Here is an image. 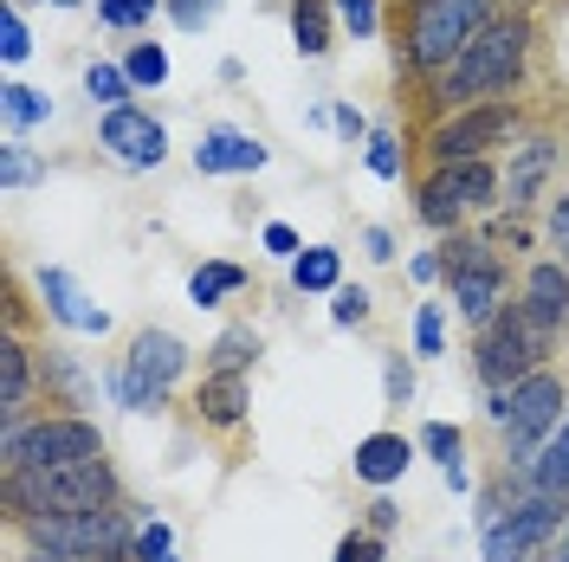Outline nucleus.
Wrapping results in <instances>:
<instances>
[{
	"mask_svg": "<svg viewBox=\"0 0 569 562\" xmlns=\"http://www.w3.org/2000/svg\"><path fill=\"white\" fill-rule=\"evenodd\" d=\"M525 66H531V20L505 13V20H492V27L472 39L453 66L427 84V91H433V110H440V117H453V110L511 98V91L525 84Z\"/></svg>",
	"mask_w": 569,
	"mask_h": 562,
	"instance_id": "obj_1",
	"label": "nucleus"
},
{
	"mask_svg": "<svg viewBox=\"0 0 569 562\" xmlns=\"http://www.w3.org/2000/svg\"><path fill=\"white\" fill-rule=\"evenodd\" d=\"M0 498H7V524L27 530L39 518L123 504V479L104 453V459H78V465H46V472H0Z\"/></svg>",
	"mask_w": 569,
	"mask_h": 562,
	"instance_id": "obj_2",
	"label": "nucleus"
},
{
	"mask_svg": "<svg viewBox=\"0 0 569 562\" xmlns=\"http://www.w3.org/2000/svg\"><path fill=\"white\" fill-rule=\"evenodd\" d=\"M569 414V388L563 375L543 362L537 375H525L518 388H505V394H486V421L498 426V446H505V465H531L543 453V440L563 426Z\"/></svg>",
	"mask_w": 569,
	"mask_h": 562,
	"instance_id": "obj_3",
	"label": "nucleus"
},
{
	"mask_svg": "<svg viewBox=\"0 0 569 562\" xmlns=\"http://www.w3.org/2000/svg\"><path fill=\"white\" fill-rule=\"evenodd\" d=\"M188 362H194V350L181 343L176 330L142 323L137 337H130V350H123V362L110 369L104 382H110V394H117L123 414H162L169 394H176V382L188 375Z\"/></svg>",
	"mask_w": 569,
	"mask_h": 562,
	"instance_id": "obj_4",
	"label": "nucleus"
},
{
	"mask_svg": "<svg viewBox=\"0 0 569 562\" xmlns=\"http://www.w3.org/2000/svg\"><path fill=\"white\" fill-rule=\"evenodd\" d=\"M440 265H447V304L460 311L466 330H486L511 304V265L498 259L486 233H447Z\"/></svg>",
	"mask_w": 569,
	"mask_h": 562,
	"instance_id": "obj_5",
	"label": "nucleus"
},
{
	"mask_svg": "<svg viewBox=\"0 0 569 562\" xmlns=\"http://www.w3.org/2000/svg\"><path fill=\"white\" fill-rule=\"evenodd\" d=\"M104 459V426L91 414H39V421H0V472H46Z\"/></svg>",
	"mask_w": 569,
	"mask_h": 562,
	"instance_id": "obj_6",
	"label": "nucleus"
},
{
	"mask_svg": "<svg viewBox=\"0 0 569 562\" xmlns=\"http://www.w3.org/2000/svg\"><path fill=\"white\" fill-rule=\"evenodd\" d=\"M492 20H498L492 0H415L401 59H408V71H421V78H440Z\"/></svg>",
	"mask_w": 569,
	"mask_h": 562,
	"instance_id": "obj_7",
	"label": "nucleus"
},
{
	"mask_svg": "<svg viewBox=\"0 0 569 562\" xmlns=\"http://www.w3.org/2000/svg\"><path fill=\"white\" fill-rule=\"evenodd\" d=\"M498 194H505V175L492 169V155H479V162H447V169H427L421 175L415 213H421V227H433V233H460L472 213L505 208Z\"/></svg>",
	"mask_w": 569,
	"mask_h": 562,
	"instance_id": "obj_8",
	"label": "nucleus"
},
{
	"mask_svg": "<svg viewBox=\"0 0 569 562\" xmlns=\"http://www.w3.org/2000/svg\"><path fill=\"white\" fill-rule=\"evenodd\" d=\"M33 550H66L84 562H130L137 550V518L130 504H104V511H71V518H39V524L13 530Z\"/></svg>",
	"mask_w": 569,
	"mask_h": 562,
	"instance_id": "obj_9",
	"label": "nucleus"
},
{
	"mask_svg": "<svg viewBox=\"0 0 569 562\" xmlns=\"http://www.w3.org/2000/svg\"><path fill=\"white\" fill-rule=\"evenodd\" d=\"M543 355H550V343L531 330V317L518 311V298L486 330H472V375H479L486 394H505V388H518L525 375H537Z\"/></svg>",
	"mask_w": 569,
	"mask_h": 562,
	"instance_id": "obj_10",
	"label": "nucleus"
},
{
	"mask_svg": "<svg viewBox=\"0 0 569 562\" xmlns=\"http://www.w3.org/2000/svg\"><path fill=\"white\" fill-rule=\"evenodd\" d=\"M518 123H525V110L511 104V98L453 110V117L433 123V137H427V162H433V169H447V162H479L486 149H498V142L518 137Z\"/></svg>",
	"mask_w": 569,
	"mask_h": 562,
	"instance_id": "obj_11",
	"label": "nucleus"
},
{
	"mask_svg": "<svg viewBox=\"0 0 569 562\" xmlns=\"http://www.w3.org/2000/svg\"><path fill=\"white\" fill-rule=\"evenodd\" d=\"M98 142L110 149V162L130 169V175H149V169L169 162V123H162L149 104L104 110V117H98Z\"/></svg>",
	"mask_w": 569,
	"mask_h": 562,
	"instance_id": "obj_12",
	"label": "nucleus"
},
{
	"mask_svg": "<svg viewBox=\"0 0 569 562\" xmlns=\"http://www.w3.org/2000/svg\"><path fill=\"white\" fill-rule=\"evenodd\" d=\"M518 311L531 317V330L557 350L569 330V265L563 259H537L525 265V279H518Z\"/></svg>",
	"mask_w": 569,
	"mask_h": 562,
	"instance_id": "obj_13",
	"label": "nucleus"
},
{
	"mask_svg": "<svg viewBox=\"0 0 569 562\" xmlns=\"http://www.w3.org/2000/svg\"><path fill=\"white\" fill-rule=\"evenodd\" d=\"M33 284H39V304H46V317H52L59 330H78V337H110V311L84 298V284L71 279L66 265H39Z\"/></svg>",
	"mask_w": 569,
	"mask_h": 562,
	"instance_id": "obj_14",
	"label": "nucleus"
},
{
	"mask_svg": "<svg viewBox=\"0 0 569 562\" xmlns=\"http://www.w3.org/2000/svg\"><path fill=\"white\" fill-rule=\"evenodd\" d=\"M415 459H421V440H408V433L382 426V433L356 440L350 472H356V485H369V492H389V485H401V479H408V465H415Z\"/></svg>",
	"mask_w": 569,
	"mask_h": 562,
	"instance_id": "obj_15",
	"label": "nucleus"
},
{
	"mask_svg": "<svg viewBox=\"0 0 569 562\" xmlns=\"http://www.w3.org/2000/svg\"><path fill=\"white\" fill-rule=\"evenodd\" d=\"M498 518L511 524V536H518L531 556H543V550H557V536L569 530V498H557V492L505 498V511H498Z\"/></svg>",
	"mask_w": 569,
	"mask_h": 562,
	"instance_id": "obj_16",
	"label": "nucleus"
},
{
	"mask_svg": "<svg viewBox=\"0 0 569 562\" xmlns=\"http://www.w3.org/2000/svg\"><path fill=\"white\" fill-rule=\"evenodd\" d=\"M272 162V149L233 123H213L208 137L194 142V175H259Z\"/></svg>",
	"mask_w": 569,
	"mask_h": 562,
	"instance_id": "obj_17",
	"label": "nucleus"
},
{
	"mask_svg": "<svg viewBox=\"0 0 569 562\" xmlns=\"http://www.w3.org/2000/svg\"><path fill=\"white\" fill-rule=\"evenodd\" d=\"M194 414L213 433H233L247 426L252 414V375H227V369H201V388H194Z\"/></svg>",
	"mask_w": 569,
	"mask_h": 562,
	"instance_id": "obj_18",
	"label": "nucleus"
},
{
	"mask_svg": "<svg viewBox=\"0 0 569 562\" xmlns=\"http://www.w3.org/2000/svg\"><path fill=\"white\" fill-rule=\"evenodd\" d=\"M39 388V355L27 350L20 330H0V421H27Z\"/></svg>",
	"mask_w": 569,
	"mask_h": 562,
	"instance_id": "obj_19",
	"label": "nucleus"
},
{
	"mask_svg": "<svg viewBox=\"0 0 569 562\" xmlns=\"http://www.w3.org/2000/svg\"><path fill=\"white\" fill-rule=\"evenodd\" d=\"M550 169H557V142L550 137H531L525 149H511V175H505V213H511V220L537 201V188H543Z\"/></svg>",
	"mask_w": 569,
	"mask_h": 562,
	"instance_id": "obj_20",
	"label": "nucleus"
},
{
	"mask_svg": "<svg viewBox=\"0 0 569 562\" xmlns=\"http://www.w3.org/2000/svg\"><path fill=\"white\" fill-rule=\"evenodd\" d=\"M247 284H252L247 265H233V259H201V265L188 272V304H194V311H220V304L240 298Z\"/></svg>",
	"mask_w": 569,
	"mask_h": 562,
	"instance_id": "obj_21",
	"label": "nucleus"
},
{
	"mask_svg": "<svg viewBox=\"0 0 569 562\" xmlns=\"http://www.w3.org/2000/svg\"><path fill=\"white\" fill-rule=\"evenodd\" d=\"M337 284H350L337 247H305L298 259H291V291H298V298H330Z\"/></svg>",
	"mask_w": 569,
	"mask_h": 562,
	"instance_id": "obj_22",
	"label": "nucleus"
},
{
	"mask_svg": "<svg viewBox=\"0 0 569 562\" xmlns=\"http://www.w3.org/2000/svg\"><path fill=\"white\" fill-rule=\"evenodd\" d=\"M337 39V7L330 0H291V46L298 59H323Z\"/></svg>",
	"mask_w": 569,
	"mask_h": 562,
	"instance_id": "obj_23",
	"label": "nucleus"
},
{
	"mask_svg": "<svg viewBox=\"0 0 569 562\" xmlns=\"http://www.w3.org/2000/svg\"><path fill=\"white\" fill-rule=\"evenodd\" d=\"M259 350H266V343H259V330H252V323H227V330H220V337H213L201 355H208V369H227V375H252Z\"/></svg>",
	"mask_w": 569,
	"mask_h": 562,
	"instance_id": "obj_24",
	"label": "nucleus"
},
{
	"mask_svg": "<svg viewBox=\"0 0 569 562\" xmlns=\"http://www.w3.org/2000/svg\"><path fill=\"white\" fill-rule=\"evenodd\" d=\"M84 98L98 110H117L137 98V84H130V71H123V59H91L84 66Z\"/></svg>",
	"mask_w": 569,
	"mask_h": 562,
	"instance_id": "obj_25",
	"label": "nucleus"
},
{
	"mask_svg": "<svg viewBox=\"0 0 569 562\" xmlns=\"http://www.w3.org/2000/svg\"><path fill=\"white\" fill-rule=\"evenodd\" d=\"M531 485H537V492L569 498V414H563V426L543 440V453L531 459Z\"/></svg>",
	"mask_w": 569,
	"mask_h": 562,
	"instance_id": "obj_26",
	"label": "nucleus"
},
{
	"mask_svg": "<svg viewBox=\"0 0 569 562\" xmlns=\"http://www.w3.org/2000/svg\"><path fill=\"white\" fill-rule=\"evenodd\" d=\"M0 117H7V137H20V130H33V123L52 117V98L13 78V84H0Z\"/></svg>",
	"mask_w": 569,
	"mask_h": 562,
	"instance_id": "obj_27",
	"label": "nucleus"
},
{
	"mask_svg": "<svg viewBox=\"0 0 569 562\" xmlns=\"http://www.w3.org/2000/svg\"><path fill=\"white\" fill-rule=\"evenodd\" d=\"M39 388H59L66 408H84V401H91V382L78 375V362H71L66 350H39Z\"/></svg>",
	"mask_w": 569,
	"mask_h": 562,
	"instance_id": "obj_28",
	"label": "nucleus"
},
{
	"mask_svg": "<svg viewBox=\"0 0 569 562\" xmlns=\"http://www.w3.org/2000/svg\"><path fill=\"white\" fill-rule=\"evenodd\" d=\"M408 337H415V355H421V362L447 355V304H440V298H421V304H415V323H408Z\"/></svg>",
	"mask_w": 569,
	"mask_h": 562,
	"instance_id": "obj_29",
	"label": "nucleus"
},
{
	"mask_svg": "<svg viewBox=\"0 0 569 562\" xmlns=\"http://www.w3.org/2000/svg\"><path fill=\"white\" fill-rule=\"evenodd\" d=\"M33 181H46V162H39L20 137H7V142H0V188H7V194H20V188H33Z\"/></svg>",
	"mask_w": 569,
	"mask_h": 562,
	"instance_id": "obj_30",
	"label": "nucleus"
},
{
	"mask_svg": "<svg viewBox=\"0 0 569 562\" xmlns=\"http://www.w3.org/2000/svg\"><path fill=\"white\" fill-rule=\"evenodd\" d=\"M123 71H130L137 91H162V84H169V52H162L156 39H137V46L123 52Z\"/></svg>",
	"mask_w": 569,
	"mask_h": 562,
	"instance_id": "obj_31",
	"label": "nucleus"
},
{
	"mask_svg": "<svg viewBox=\"0 0 569 562\" xmlns=\"http://www.w3.org/2000/svg\"><path fill=\"white\" fill-rule=\"evenodd\" d=\"M169 0H98V27H110V33H149V20Z\"/></svg>",
	"mask_w": 569,
	"mask_h": 562,
	"instance_id": "obj_32",
	"label": "nucleus"
},
{
	"mask_svg": "<svg viewBox=\"0 0 569 562\" xmlns=\"http://www.w3.org/2000/svg\"><path fill=\"white\" fill-rule=\"evenodd\" d=\"M415 440H421V453L433 459L440 472H447V465H460V459H466V433H460L453 421H421V433H415Z\"/></svg>",
	"mask_w": 569,
	"mask_h": 562,
	"instance_id": "obj_33",
	"label": "nucleus"
},
{
	"mask_svg": "<svg viewBox=\"0 0 569 562\" xmlns=\"http://www.w3.org/2000/svg\"><path fill=\"white\" fill-rule=\"evenodd\" d=\"M362 162H369V175H376V181H401V137H395L389 123H382V130H369Z\"/></svg>",
	"mask_w": 569,
	"mask_h": 562,
	"instance_id": "obj_34",
	"label": "nucleus"
},
{
	"mask_svg": "<svg viewBox=\"0 0 569 562\" xmlns=\"http://www.w3.org/2000/svg\"><path fill=\"white\" fill-rule=\"evenodd\" d=\"M0 59H7V66H27V59H33V33H27L20 0H7V7H0Z\"/></svg>",
	"mask_w": 569,
	"mask_h": 562,
	"instance_id": "obj_35",
	"label": "nucleus"
},
{
	"mask_svg": "<svg viewBox=\"0 0 569 562\" xmlns=\"http://www.w3.org/2000/svg\"><path fill=\"white\" fill-rule=\"evenodd\" d=\"M369 311H376L369 284H337V291H330V323H337V330H356V323H369Z\"/></svg>",
	"mask_w": 569,
	"mask_h": 562,
	"instance_id": "obj_36",
	"label": "nucleus"
},
{
	"mask_svg": "<svg viewBox=\"0 0 569 562\" xmlns=\"http://www.w3.org/2000/svg\"><path fill=\"white\" fill-rule=\"evenodd\" d=\"M330 562H389V536H376V530H343L337 536V550H330Z\"/></svg>",
	"mask_w": 569,
	"mask_h": 562,
	"instance_id": "obj_37",
	"label": "nucleus"
},
{
	"mask_svg": "<svg viewBox=\"0 0 569 562\" xmlns=\"http://www.w3.org/2000/svg\"><path fill=\"white\" fill-rule=\"evenodd\" d=\"M176 556V530L162 524V518H142L137 524V550H130V562H162Z\"/></svg>",
	"mask_w": 569,
	"mask_h": 562,
	"instance_id": "obj_38",
	"label": "nucleus"
},
{
	"mask_svg": "<svg viewBox=\"0 0 569 562\" xmlns=\"http://www.w3.org/2000/svg\"><path fill=\"white\" fill-rule=\"evenodd\" d=\"M337 7V27L350 39H376L382 33V13H376V0H330Z\"/></svg>",
	"mask_w": 569,
	"mask_h": 562,
	"instance_id": "obj_39",
	"label": "nucleus"
},
{
	"mask_svg": "<svg viewBox=\"0 0 569 562\" xmlns=\"http://www.w3.org/2000/svg\"><path fill=\"white\" fill-rule=\"evenodd\" d=\"M415 362L408 355H382V394H389V408H408L415 401Z\"/></svg>",
	"mask_w": 569,
	"mask_h": 562,
	"instance_id": "obj_40",
	"label": "nucleus"
},
{
	"mask_svg": "<svg viewBox=\"0 0 569 562\" xmlns=\"http://www.w3.org/2000/svg\"><path fill=\"white\" fill-rule=\"evenodd\" d=\"M401 518H408V511H401L389 492H376L369 504H362V530H376V536H395V530H401Z\"/></svg>",
	"mask_w": 569,
	"mask_h": 562,
	"instance_id": "obj_41",
	"label": "nucleus"
},
{
	"mask_svg": "<svg viewBox=\"0 0 569 562\" xmlns=\"http://www.w3.org/2000/svg\"><path fill=\"white\" fill-rule=\"evenodd\" d=\"M213 13H220V0H169V20H176L181 33H208Z\"/></svg>",
	"mask_w": 569,
	"mask_h": 562,
	"instance_id": "obj_42",
	"label": "nucleus"
},
{
	"mask_svg": "<svg viewBox=\"0 0 569 562\" xmlns=\"http://www.w3.org/2000/svg\"><path fill=\"white\" fill-rule=\"evenodd\" d=\"M259 247L272 252V259H284V265H291V259L305 252V240H298V227H284V220H266V227H259Z\"/></svg>",
	"mask_w": 569,
	"mask_h": 562,
	"instance_id": "obj_43",
	"label": "nucleus"
},
{
	"mask_svg": "<svg viewBox=\"0 0 569 562\" xmlns=\"http://www.w3.org/2000/svg\"><path fill=\"white\" fill-rule=\"evenodd\" d=\"M330 123H337V137H343V142H369V130H376V123H369L356 104H343V98L330 104Z\"/></svg>",
	"mask_w": 569,
	"mask_h": 562,
	"instance_id": "obj_44",
	"label": "nucleus"
},
{
	"mask_svg": "<svg viewBox=\"0 0 569 562\" xmlns=\"http://www.w3.org/2000/svg\"><path fill=\"white\" fill-rule=\"evenodd\" d=\"M543 233L557 240V252H563V265H569V194H557V201H550V213H543Z\"/></svg>",
	"mask_w": 569,
	"mask_h": 562,
	"instance_id": "obj_45",
	"label": "nucleus"
},
{
	"mask_svg": "<svg viewBox=\"0 0 569 562\" xmlns=\"http://www.w3.org/2000/svg\"><path fill=\"white\" fill-rule=\"evenodd\" d=\"M408 279L421 284V291H427V284H447V265H440V247H433V252H415V259H408Z\"/></svg>",
	"mask_w": 569,
	"mask_h": 562,
	"instance_id": "obj_46",
	"label": "nucleus"
},
{
	"mask_svg": "<svg viewBox=\"0 0 569 562\" xmlns=\"http://www.w3.org/2000/svg\"><path fill=\"white\" fill-rule=\"evenodd\" d=\"M362 259H369V265H389L395 259V233L389 227H362Z\"/></svg>",
	"mask_w": 569,
	"mask_h": 562,
	"instance_id": "obj_47",
	"label": "nucleus"
},
{
	"mask_svg": "<svg viewBox=\"0 0 569 562\" xmlns=\"http://www.w3.org/2000/svg\"><path fill=\"white\" fill-rule=\"evenodd\" d=\"M440 485H447L453 498H472V465H466V459H460V465H447V472H440Z\"/></svg>",
	"mask_w": 569,
	"mask_h": 562,
	"instance_id": "obj_48",
	"label": "nucleus"
},
{
	"mask_svg": "<svg viewBox=\"0 0 569 562\" xmlns=\"http://www.w3.org/2000/svg\"><path fill=\"white\" fill-rule=\"evenodd\" d=\"M543 562H569V530H563V536H557V550H550V556H543Z\"/></svg>",
	"mask_w": 569,
	"mask_h": 562,
	"instance_id": "obj_49",
	"label": "nucleus"
},
{
	"mask_svg": "<svg viewBox=\"0 0 569 562\" xmlns=\"http://www.w3.org/2000/svg\"><path fill=\"white\" fill-rule=\"evenodd\" d=\"M39 7H84V0H39Z\"/></svg>",
	"mask_w": 569,
	"mask_h": 562,
	"instance_id": "obj_50",
	"label": "nucleus"
},
{
	"mask_svg": "<svg viewBox=\"0 0 569 562\" xmlns=\"http://www.w3.org/2000/svg\"><path fill=\"white\" fill-rule=\"evenodd\" d=\"M162 562H181V556H162Z\"/></svg>",
	"mask_w": 569,
	"mask_h": 562,
	"instance_id": "obj_51",
	"label": "nucleus"
}]
</instances>
